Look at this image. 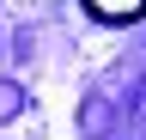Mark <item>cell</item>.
Wrapping results in <instances>:
<instances>
[{
    "instance_id": "obj_1",
    "label": "cell",
    "mask_w": 146,
    "mask_h": 140,
    "mask_svg": "<svg viewBox=\"0 0 146 140\" xmlns=\"http://www.w3.org/2000/svg\"><path fill=\"white\" fill-rule=\"evenodd\" d=\"M98 25H140L146 19V0H79Z\"/></svg>"
},
{
    "instance_id": "obj_2",
    "label": "cell",
    "mask_w": 146,
    "mask_h": 140,
    "mask_svg": "<svg viewBox=\"0 0 146 140\" xmlns=\"http://www.w3.org/2000/svg\"><path fill=\"white\" fill-rule=\"evenodd\" d=\"M12 98H18L12 85H0V116H12Z\"/></svg>"
}]
</instances>
